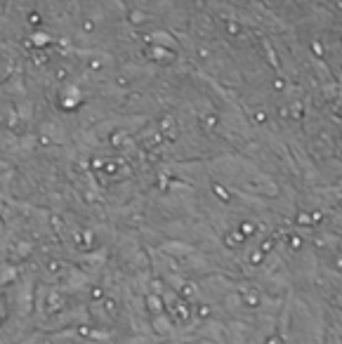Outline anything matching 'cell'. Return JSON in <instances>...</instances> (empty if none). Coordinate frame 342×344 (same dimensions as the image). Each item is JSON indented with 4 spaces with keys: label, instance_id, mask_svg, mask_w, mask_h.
<instances>
[{
    "label": "cell",
    "instance_id": "1",
    "mask_svg": "<svg viewBox=\"0 0 342 344\" xmlns=\"http://www.w3.org/2000/svg\"><path fill=\"white\" fill-rule=\"evenodd\" d=\"M161 215H165V212H161ZM170 217H175V215H170ZM180 219H184V217H180ZM186 222H192V219H186ZM194 224H198V222H194ZM198 227H205V224H198ZM205 229H210V227H205ZM210 231H215V229H210ZM215 233H220V231H215ZM245 299H248V274H245ZM245 337H248V304H245Z\"/></svg>",
    "mask_w": 342,
    "mask_h": 344
}]
</instances>
